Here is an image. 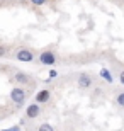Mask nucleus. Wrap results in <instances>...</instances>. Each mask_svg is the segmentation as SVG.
Instances as JSON below:
<instances>
[{
    "label": "nucleus",
    "mask_w": 124,
    "mask_h": 131,
    "mask_svg": "<svg viewBox=\"0 0 124 131\" xmlns=\"http://www.w3.org/2000/svg\"><path fill=\"white\" fill-rule=\"evenodd\" d=\"M54 77H58V72H56V70H49V80L54 78Z\"/></svg>",
    "instance_id": "obj_13"
},
{
    "label": "nucleus",
    "mask_w": 124,
    "mask_h": 131,
    "mask_svg": "<svg viewBox=\"0 0 124 131\" xmlns=\"http://www.w3.org/2000/svg\"><path fill=\"white\" fill-rule=\"evenodd\" d=\"M119 83H121V85H124V70L119 73Z\"/></svg>",
    "instance_id": "obj_14"
},
{
    "label": "nucleus",
    "mask_w": 124,
    "mask_h": 131,
    "mask_svg": "<svg viewBox=\"0 0 124 131\" xmlns=\"http://www.w3.org/2000/svg\"><path fill=\"white\" fill-rule=\"evenodd\" d=\"M26 99H27V94H26L24 89L14 87L12 90H10V101L14 102L15 106H22V104L26 102Z\"/></svg>",
    "instance_id": "obj_1"
},
{
    "label": "nucleus",
    "mask_w": 124,
    "mask_h": 131,
    "mask_svg": "<svg viewBox=\"0 0 124 131\" xmlns=\"http://www.w3.org/2000/svg\"><path fill=\"white\" fill-rule=\"evenodd\" d=\"M76 83H78V87L80 89H90L94 85V80L88 73H80L78 78H76Z\"/></svg>",
    "instance_id": "obj_4"
},
{
    "label": "nucleus",
    "mask_w": 124,
    "mask_h": 131,
    "mask_svg": "<svg viewBox=\"0 0 124 131\" xmlns=\"http://www.w3.org/2000/svg\"><path fill=\"white\" fill-rule=\"evenodd\" d=\"M99 75H100V78H104L107 83H112V82H114V77H112V73H110L109 68H100Z\"/></svg>",
    "instance_id": "obj_8"
},
{
    "label": "nucleus",
    "mask_w": 124,
    "mask_h": 131,
    "mask_svg": "<svg viewBox=\"0 0 124 131\" xmlns=\"http://www.w3.org/2000/svg\"><path fill=\"white\" fill-rule=\"evenodd\" d=\"M39 114H41V107H39V104H36V102H32V104H29V106L26 107V116H27L29 119H36Z\"/></svg>",
    "instance_id": "obj_5"
},
{
    "label": "nucleus",
    "mask_w": 124,
    "mask_h": 131,
    "mask_svg": "<svg viewBox=\"0 0 124 131\" xmlns=\"http://www.w3.org/2000/svg\"><path fill=\"white\" fill-rule=\"evenodd\" d=\"M14 82L15 83H29L31 82V77H29L27 73H24V72H17L14 75Z\"/></svg>",
    "instance_id": "obj_7"
},
{
    "label": "nucleus",
    "mask_w": 124,
    "mask_h": 131,
    "mask_svg": "<svg viewBox=\"0 0 124 131\" xmlns=\"http://www.w3.org/2000/svg\"><path fill=\"white\" fill-rule=\"evenodd\" d=\"M15 60L22 61V63H31V61H34V53L27 48H20L15 51Z\"/></svg>",
    "instance_id": "obj_2"
},
{
    "label": "nucleus",
    "mask_w": 124,
    "mask_h": 131,
    "mask_svg": "<svg viewBox=\"0 0 124 131\" xmlns=\"http://www.w3.org/2000/svg\"><path fill=\"white\" fill-rule=\"evenodd\" d=\"M49 99H51V92L48 89H43L36 94V104H46V102H49Z\"/></svg>",
    "instance_id": "obj_6"
},
{
    "label": "nucleus",
    "mask_w": 124,
    "mask_h": 131,
    "mask_svg": "<svg viewBox=\"0 0 124 131\" xmlns=\"http://www.w3.org/2000/svg\"><path fill=\"white\" fill-rule=\"evenodd\" d=\"M2 131H7V129H2Z\"/></svg>",
    "instance_id": "obj_16"
},
{
    "label": "nucleus",
    "mask_w": 124,
    "mask_h": 131,
    "mask_svg": "<svg viewBox=\"0 0 124 131\" xmlns=\"http://www.w3.org/2000/svg\"><path fill=\"white\" fill-rule=\"evenodd\" d=\"M7 131H20V126H12V128H9Z\"/></svg>",
    "instance_id": "obj_15"
},
{
    "label": "nucleus",
    "mask_w": 124,
    "mask_h": 131,
    "mask_svg": "<svg viewBox=\"0 0 124 131\" xmlns=\"http://www.w3.org/2000/svg\"><path fill=\"white\" fill-rule=\"evenodd\" d=\"M38 131H54V128H53L49 123H43V124L38 128Z\"/></svg>",
    "instance_id": "obj_9"
},
{
    "label": "nucleus",
    "mask_w": 124,
    "mask_h": 131,
    "mask_svg": "<svg viewBox=\"0 0 124 131\" xmlns=\"http://www.w3.org/2000/svg\"><path fill=\"white\" fill-rule=\"evenodd\" d=\"M116 102H117L121 107H124V92H119L116 95Z\"/></svg>",
    "instance_id": "obj_10"
},
{
    "label": "nucleus",
    "mask_w": 124,
    "mask_h": 131,
    "mask_svg": "<svg viewBox=\"0 0 124 131\" xmlns=\"http://www.w3.org/2000/svg\"><path fill=\"white\" fill-rule=\"evenodd\" d=\"M39 63L41 65H46V67H53L56 63V54L53 51H43L39 54Z\"/></svg>",
    "instance_id": "obj_3"
},
{
    "label": "nucleus",
    "mask_w": 124,
    "mask_h": 131,
    "mask_svg": "<svg viewBox=\"0 0 124 131\" xmlns=\"http://www.w3.org/2000/svg\"><path fill=\"white\" fill-rule=\"evenodd\" d=\"M7 53H9V48H7V46H2V44H0V58H2V56H5Z\"/></svg>",
    "instance_id": "obj_11"
},
{
    "label": "nucleus",
    "mask_w": 124,
    "mask_h": 131,
    "mask_svg": "<svg viewBox=\"0 0 124 131\" xmlns=\"http://www.w3.org/2000/svg\"><path fill=\"white\" fill-rule=\"evenodd\" d=\"M48 2V0H31V4L32 5H38V7H41V5H44Z\"/></svg>",
    "instance_id": "obj_12"
}]
</instances>
